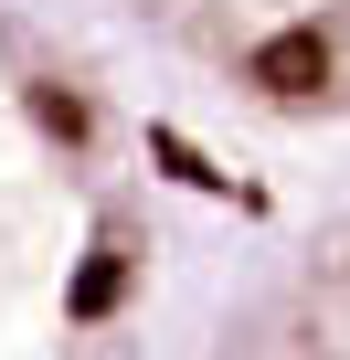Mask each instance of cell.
Wrapping results in <instances>:
<instances>
[{
    "instance_id": "cell-1",
    "label": "cell",
    "mask_w": 350,
    "mask_h": 360,
    "mask_svg": "<svg viewBox=\"0 0 350 360\" xmlns=\"http://www.w3.org/2000/svg\"><path fill=\"white\" fill-rule=\"evenodd\" d=\"M181 286V117L54 0H0V360H159Z\"/></svg>"
},
{
    "instance_id": "cell-2",
    "label": "cell",
    "mask_w": 350,
    "mask_h": 360,
    "mask_svg": "<svg viewBox=\"0 0 350 360\" xmlns=\"http://www.w3.org/2000/svg\"><path fill=\"white\" fill-rule=\"evenodd\" d=\"M170 117L350 148V0H54Z\"/></svg>"
},
{
    "instance_id": "cell-3",
    "label": "cell",
    "mask_w": 350,
    "mask_h": 360,
    "mask_svg": "<svg viewBox=\"0 0 350 360\" xmlns=\"http://www.w3.org/2000/svg\"><path fill=\"white\" fill-rule=\"evenodd\" d=\"M159 360H350V180L255 265H234Z\"/></svg>"
}]
</instances>
